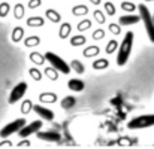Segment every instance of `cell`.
Instances as JSON below:
<instances>
[{"instance_id":"6da1fadb","label":"cell","mask_w":154,"mask_h":149,"mask_svg":"<svg viewBox=\"0 0 154 149\" xmlns=\"http://www.w3.org/2000/svg\"><path fill=\"white\" fill-rule=\"evenodd\" d=\"M132 46H133V33L127 31L123 37V42L120 45V51H118V55H117V64L118 66H124L127 63L130 52H132Z\"/></svg>"},{"instance_id":"7a4b0ae2","label":"cell","mask_w":154,"mask_h":149,"mask_svg":"<svg viewBox=\"0 0 154 149\" xmlns=\"http://www.w3.org/2000/svg\"><path fill=\"white\" fill-rule=\"evenodd\" d=\"M45 61H48L50 64H51V67H54L57 72H60V73H64V75H69L70 73V66L61 58V57H58L57 54H54L51 51H48V52H45Z\"/></svg>"},{"instance_id":"3957f363","label":"cell","mask_w":154,"mask_h":149,"mask_svg":"<svg viewBox=\"0 0 154 149\" xmlns=\"http://www.w3.org/2000/svg\"><path fill=\"white\" fill-rule=\"evenodd\" d=\"M136 7L139 9V16H141V19H142V22H144V25H145V30H147L148 39H150V42H153L154 43V21H153V16H151V13H150V10H148V7H147L145 4H139V6H136Z\"/></svg>"},{"instance_id":"277c9868","label":"cell","mask_w":154,"mask_h":149,"mask_svg":"<svg viewBox=\"0 0 154 149\" xmlns=\"http://www.w3.org/2000/svg\"><path fill=\"white\" fill-rule=\"evenodd\" d=\"M154 125V115H141L129 121L127 127L130 130H139V128H148Z\"/></svg>"},{"instance_id":"5b68a950","label":"cell","mask_w":154,"mask_h":149,"mask_svg":"<svg viewBox=\"0 0 154 149\" xmlns=\"http://www.w3.org/2000/svg\"><path fill=\"white\" fill-rule=\"evenodd\" d=\"M26 124H27V122H26L24 118H20V119H15V121L9 122L8 125H5V127L0 130V137H9L11 134L18 133Z\"/></svg>"},{"instance_id":"8992f818","label":"cell","mask_w":154,"mask_h":149,"mask_svg":"<svg viewBox=\"0 0 154 149\" xmlns=\"http://www.w3.org/2000/svg\"><path fill=\"white\" fill-rule=\"evenodd\" d=\"M27 82H20V84H17L15 87H14V90L11 91V94H9V104H15L17 101H20V100L24 97V94H26V91H27Z\"/></svg>"},{"instance_id":"52a82bcc","label":"cell","mask_w":154,"mask_h":149,"mask_svg":"<svg viewBox=\"0 0 154 149\" xmlns=\"http://www.w3.org/2000/svg\"><path fill=\"white\" fill-rule=\"evenodd\" d=\"M41 128H42V121L41 119H38V121H33L32 124H26L18 133H20V137H29L30 134H33V133H38V131H41Z\"/></svg>"},{"instance_id":"ba28073f","label":"cell","mask_w":154,"mask_h":149,"mask_svg":"<svg viewBox=\"0 0 154 149\" xmlns=\"http://www.w3.org/2000/svg\"><path fill=\"white\" fill-rule=\"evenodd\" d=\"M33 110H35V113H38L44 121H52V119H54V112H52L51 109L44 107L42 104H35V106H33Z\"/></svg>"},{"instance_id":"9c48e42d","label":"cell","mask_w":154,"mask_h":149,"mask_svg":"<svg viewBox=\"0 0 154 149\" xmlns=\"http://www.w3.org/2000/svg\"><path fill=\"white\" fill-rule=\"evenodd\" d=\"M36 136L39 140H45V142H58L61 137L57 131H38Z\"/></svg>"},{"instance_id":"30bf717a","label":"cell","mask_w":154,"mask_h":149,"mask_svg":"<svg viewBox=\"0 0 154 149\" xmlns=\"http://www.w3.org/2000/svg\"><path fill=\"white\" fill-rule=\"evenodd\" d=\"M118 21L121 25H133L141 21V16L139 15H123V16H120Z\"/></svg>"},{"instance_id":"8fae6325","label":"cell","mask_w":154,"mask_h":149,"mask_svg":"<svg viewBox=\"0 0 154 149\" xmlns=\"http://www.w3.org/2000/svg\"><path fill=\"white\" fill-rule=\"evenodd\" d=\"M67 87H69V90H72V91H75V93H81V91H84L85 84H84L81 79H70V81L67 82Z\"/></svg>"},{"instance_id":"7c38bea8","label":"cell","mask_w":154,"mask_h":149,"mask_svg":"<svg viewBox=\"0 0 154 149\" xmlns=\"http://www.w3.org/2000/svg\"><path fill=\"white\" fill-rule=\"evenodd\" d=\"M39 101H42V103H55L57 101V94L51 93V91L42 93V94H39Z\"/></svg>"},{"instance_id":"4fadbf2b","label":"cell","mask_w":154,"mask_h":149,"mask_svg":"<svg viewBox=\"0 0 154 149\" xmlns=\"http://www.w3.org/2000/svg\"><path fill=\"white\" fill-rule=\"evenodd\" d=\"M45 16H47L51 22H54V24H57V22H60V21H61V15H60L55 9H47Z\"/></svg>"},{"instance_id":"5bb4252c","label":"cell","mask_w":154,"mask_h":149,"mask_svg":"<svg viewBox=\"0 0 154 149\" xmlns=\"http://www.w3.org/2000/svg\"><path fill=\"white\" fill-rule=\"evenodd\" d=\"M45 24V18L42 16H30L27 18V25L29 27H42Z\"/></svg>"},{"instance_id":"9a60e30c","label":"cell","mask_w":154,"mask_h":149,"mask_svg":"<svg viewBox=\"0 0 154 149\" xmlns=\"http://www.w3.org/2000/svg\"><path fill=\"white\" fill-rule=\"evenodd\" d=\"M72 31V25L69 22H63L61 27H60V31H58V37L60 39H67V36L70 34Z\"/></svg>"},{"instance_id":"2e32d148","label":"cell","mask_w":154,"mask_h":149,"mask_svg":"<svg viewBox=\"0 0 154 149\" xmlns=\"http://www.w3.org/2000/svg\"><path fill=\"white\" fill-rule=\"evenodd\" d=\"M23 37H24V28L23 27H15L14 31H12V36H11L12 42L14 43H18V42H21Z\"/></svg>"},{"instance_id":"e0dca14e","label":"cell","mask_w":154,"mask_h":149,"mask_svg":"<svg viewBox=\"0 0 154 149\" xmlns=\"http://www.w3.org/2000/svg\"><path fill=\"white\" fill-rule=\"evenodd\" d=\"M30 61H32L35 66H42V64L45 63V57H44V54H41V52H32V54H30Z\"/></svg>"},{"instance_id":"ac0fdd59","label":"cell","mask_w":154,"mask_h":149,"mask_svg":"<svg viewBox=\"0 0 154 149\" xmlns=\"http://www.w3.org/2000/svg\"><path fill=\"white\" fill-rule=\"evenodd\" d=\"M72 13L75 16H84V15L88 13V7L85 4H76V6L72 7Z\"/></svg>"},{"instance_id":"d6986e66","label":"cell","mask_w":154,"mask_h":149,"mask_svg":"<svg viewBox=\"0 0 154 149\" xmlns=\"http://www.w3.org/2000/svg\"><path fill=\"white\" fill-rule=\"evenodd\" d=\"M82 54H84V57H85V58H91V57H96V55H99V54H100V48H99V46H96V45H93V46L85 48Z\"/></svg>"},{"instance_id":"ffe728a7","label":"cell","mask_w":154,"mask_h":149,"mask_svg":"<svg viewBox=\"0 0 154 149\" xmlns=\"http://www.w3.org/2000/svg\"><path fill=\"white\" fill-rule=\"evenodd\" d=\"M69 66H70V69H73L78 75H82V73L85 72V67H84V64H82L79 60H72Z\"/></svg>"},{"instance_id":"44dd1931","label":"cell","mask_w":154,"mask_h":149,"mask_svg":"<svg viewBox=\"0 0 154 149\" xmlns=\"http://www.w3.org/2000/svg\"><path fill=\"white\" fill-rule=\"evenodd\" d=\"M75 104H76V99L72 97V96H66L64 99L61 100V107L63 109H72Z\"/></svg>"},{"instance_id":"7402d4cb","label":"cell","mask_w":154,"mask_h":149,"mask_svg":"<svg viewBox=\"0 0 154 149\" xmlns=\"http://www.w3.org/2000/svg\"><path fill=\"white\" fill-rule=\"evenodd\" d=\"M26 13V9H24V4L23 3H17L15 7H14V16L15 19H21Z\"/></svg>"},{"instance_id":"603a6c76","label":"cell","mask_w":154,"mask_h":149,"mask_svg":"<svg viewBox=\"0 0 154 149\" xmlns=\"http://www.w3.org/2000/svg\"><path fill=\"white\" fill-rule=\"evenodd\" d=\"M44 73H45V76L48 78V79H51V81H57L58 79V72L54 69V67H45V70H44Z\"/></svg>"},{"instance_id":"cb8c5ba5","label":"cell","mask_w":154,"mask_h":149,"mask_svg":"<svg viewBox=\"0 0 154 149\" xmlns=\"http://www.w3.org/2000/svg\"><path fill=\"white\" fill-rule=\"evenodd\" d=\"M85 42H87V39H85V36H82V34L73 36V37L70 39V45H72V46H82Z\"/></svg>"},{"instance_id":"d4e9b609","label":"cell","mask_w":154,"mask_h":149,"mask_svg":"<svg viewBox=\"0 0 154 149\" xmlns=\"http://www.w3.org/2000/svg\"><path fill=\"white\" fill-rule=\"evenodd\" d=\"M24 43H26V46H27V48L38 46V45L41 43V37H39V36H30V37H26Z\"/></svg>"},{"instance_id":"484cf974","label":"cell","mask_w":154,"mask_h":149,"mask_svg":"<svg viewBox=\"0 0 154 149\" xmlns=\"http://www.w3.org/2000/svg\"><path fill=\"white\" fill-rule=\"evenodd\" d=\"M108 66H109V61H108L106 58L96 60V61L93 63V69H94V70H103V69H106Z\"/></svg>"},{"instance_id":"4316f807","label":"cell","mask_w":154,"mask_h":149,"mask_svg":"<svg viewBox=\"0 0 154 149\" xmlns=\"http://www.w3.org/2000/svg\"><path fill=\"white\" fill-rule=\"evenodd\" d=\"M91 27V19H88V18H84V19H81L79 22H78V30L79 31H85V30H88Z\"/></svg>"},{"instance_id":"83f0119b","label":"cell","mask_w":154,"mask_h":149,"mask_svg":"<svg viewBox=\"0 0 154 149\" xmlns=\"http://www.w3.org/2000/svg\"><path fill=\"white\" fill-rule=\"evenodd\" d=\"M29 73H30V76L33 78V81H36V82H39V81L42 79V72H41L39 69H36V67H32V69L29 70Z\"/></svg>"},{"instance_id":"f1b7e54d","label":"cell","mask_w":154,"mask_h":149,"mask_svg":"<svg viewBox=\"0 0 154 149\" xmlns=\"http://www.w3.org/2000/svg\"><path fill=\"white\" fill-rule=\"evenodd\" d=\"M9 10H11V6H9V3H8V1H2V3H0V18H5V16H8Z\"/></svg>"},{"instance_id":"f546056e","label":"cell","mask_w":154,"mask_h":149,"mask_svg":"<svg viewBox=\"0 0 154 149\" xmlns=\"http://www.w3.org/2000/svg\"><path fill=\"white\" fill-rule=\"evenodd\" d=\"M118 48V42L115 40V39H111L109 42H108V45H106V54H114L115 49Z\"/></svg>"},{"instance_id":"4dcf8cb0","label":"cell","mask_w":154,"mask_h":149,"mask_svg":"<svg viewBox=\"0 0 154 149\" xmlns=\"http://www.w3.org/2000/svg\"><path fill=\"white\" fill-rule=\"evenodd\" d=\"M103 9L106 10V13L109 15V16H112V15H115V12H117V9H115V6L111 3V1H106V3H103Z\"/></svg>"},{"instance_id":"1f68e13d","label":"cell","mask_w":154,"mask_h":149,"mask_svg":"<svg viewBox=\"0 0 154 149\" xmlns=\"http://www.w3.org/2000/svg\"><path fill=\"white\" fill-rule=\"evenodd\" d=\"M32 109H33L32 100H24V101H23V104H21V112L27 115V113H29V112H30Z\"/></svg>"},{"instance_id":"d6a6232c","label":"cell","mask_w":154,"mask_h":149,"mask_svg":"<svg viewBox=\"0 0 154 149\" xmlns=\"http://www.w3.org/2000/svg\"><path fill=\"white\" fill-rule=\"evenodd\" d=\"M121 7H123V10L132 12V10H135V9H136V4H133L132 1H123V3H121Z\"/></svg>"},{"instance_id":"836d02e7","label":"cell","mask_w":154,"mask_h":149,"mask_svg":"<svg viewBox=\"0 0 154 149\" xmlns=\"http://www.w3.org/2000/svg\"><path fill=\"white\" fill-rule=\"evenodd\" d=\"M93 15H94V18H96V21H97L99 24H103V22L106 21V18H105L103 12L102 10H99V9H97V10H94V13H93Z\"/></svg>"},{"instance_id":"e575fe53","label":"cell","mask_w":154,"mask_h":149,"mask_svg":"<svg viewBox=\"0 0 154 149\" xmlns=\"http://www.w3.org/2000/svg\"><path fill=\"white\" fill-rule=\"evenodd\" d=\"M91 37H93V40H100V39L105 37V31H103L102 28L94 30V31H93V34H91Z\"/></svg>"},{"instance_id":"d590c367","label":"cell","mask_w":154,"mask_h":149,"mask_svg":"<svg viewBox=\"0 0 154 149\" xmlns=\"http://www.w3.org/2000/svg\"><path fill=\"white\" fill-rule=\"evenodd\" d=\"M109 30H111V33L112 34H120L121 33V30H120V25L118 24H109Z\"/></svg>"},{"instance_id":"8d00e7d4","label":"cell","mask_w":154,"mask_h":149,"mask_svg":"<svg viewBox=\"0 0 154 149\" xmlns=\"http://www.w3.org/2000/svg\"><path fill=\"white\" fill-rule=\"evenodd\" d=\"M41 3H42V0H30L29 1V7L30 9H36V7L41 6Z\"/></svg>"},{"instance_id":"74e56055","label":"cell","mask_w":154,"mask_h":149,"mask_svg":"<svg viewBox=\"0 0 154 149\" xmlns=\"http://www.w3.org/2000/svg\"><path fill=\"white\" fill-rule=\"evenodd\" d=\"M90 1H91V4H94V6H99L102 0H90Z\"/></svg>"},{"instance_id":"f35d334b","label":"cell","mask_w":154,"mask_h":149,"mask_svg":"<svg viewBox=\"0 0 154 149\" xmlns=\"http://www.w3.org/2000/svg\"><path fill=\"white\" fill-rule=\"evenodd\" d=\"M147 1H153V0H147Z\"/></svg>"},{"instance_id":"ab89813d","label":"cell","mask_w":154,"mask_h":149,"mask_svg":"<svg viewBox=\"0 0 154 149\" xmlns=\"http://www.w3.org/2000/svg\"><path fill=\"white\" fill-rule=\"evenodd\" d=\"M153 21H154V13H153Z\"/></svg>"}]
</instances>
